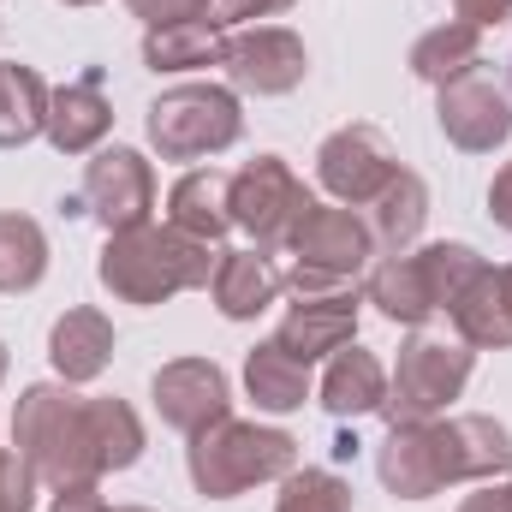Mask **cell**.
<instances>
[{"label": "cell", "instance_id": "cell-41", "mask_svg": "<svg viewBox=\"0 0 512 512\" xmlns=\"http://www.w3.org/2000/svg\"><path fill=\"white\" fill-rule=\"evenodd\" d=\"M507 501H512V477H507Z\"/></svg>", "mask_w": 512, "mask_h": 512}, {"label": "cell", "instance_id": "cell-10", "mask_svg": "<svg viewBox=\"0 0 512 512\" xmlns=\"http://www.w3.org/2000/svg\"><path fill=\"white\" fill-rule=\"evenodd\" d=\"M221 72L245 96H292L310 78V48H304V36H292L280 24H251V30L227 36Z\"/></svg>", "mask_w": 512, "mask_h": 512}, {"label": "cell", "instance_id": "cell-29", "mask_svg": "<svg viewBox=\"0 0 512 512\" xmlns=\"http://www.w3.org/2000/svg\"><path fill=\"white\" fill-rule=\"evenodd\" d=\"M274 512H352V483L328 465H304V471L280 477Z\"/></svg>", "mask_w": 512, "mask_h": 512}, {"label": "cell", "instance_id": "cell-11", "mask_svg": "<svg viewBox=\"0 0 512 512\" xmlns=\"http://www.w3.org/2000/svg\"><path fill=\"white\" fill-rule=\"evenodd\" d=\"M435 120H441V137L465 155H495L501 143L512 137V90L495 84L483 66L441 84L435 96Z\"/></svg>", "mask_w": 512, "mask_h": 512}, {"label": "cell", "instance_id": "cell-39", "mask_svg": "<svg viewBox=\"0 0 512 512\" xmlns=\"http://www.w3.org/2000/svg\"><path fill=\"white\" fill-rule=\"evenodd\" d=\"M66 6H96V0H66Z\"/></svg>", "mask_w": 512, "mask_h": 512}, {"label": "cell", "instance_id": "cell-1", "mask_svg": "<svg viewBox=\"0 0 512 512\" xmlns=\"http://www.w3.org/2000/svg\"><path fill=\"white\" fill-rule=\"evenodd\" d=\"M12 447L48 489L102 483L143 459V423L114 393H72L66 382H30L12 411Z\"/></svg>", "mask_w": 512, "mask_h": 512}, {"label": "cell", "instance_id": "cell-23", "mask_svg": "<svg viewBox=\"0 0 512 512\" xmlns=\"http://www.w3.org/2000/svg\"><path fill=\"white\" fill-rule=\"evenodd\" d=\"M221 54H227V24H215V18L143 30V66L149 72H209V66H221Z\"/></svg>", "mask_w": 512, "mask_h": 512}, {"label": "cell", "instance_id": "cell-7", "mask_svg": "<svg viewBox=\"0 0 512 512\" xmlns=\"http://www.w3.org/2000/svg\"><path fill=\"white\" fill-rule=\"evenodd\" d=\"M286 251L298 256L292 274H286V286L298 298V292H334L352 274H364L370 256H376V239H370V221L358 209H346V203H310L304 221L292 227Z\"/></svg>", "mask_w": 512, "mask_h": 512}, {"label": "cell", "instance_id": "cell-8", "mask_svg": "<svg viewBox=\"0 0 512 512\" xmlns=\"http://www.w3.org/2000/svg\"><path fill=\"white\" fill-rule=\"evenodd\" d=\"M316 197L304 191V179L292 173L286 155H256L233 173V227H245L256 251H274L292 239V227L304 221Z\"/></svg>", "mask_w": 512, "mask_h": 512}, {"label": "cell", "instance_id": "cell-14", "mask_svg": "<svg viewBox=\"0 0 512 512\" xmlns=\"http://www.w3.org/2000/svg\"><path fill=\"white\" fill-rule=\"evenodd\" d=\"M358 316H364V298L334 286V292H298V304L280 316L274 328V346L292 352L298 364H316V358H334L358 340Z\"/></svg>", "mask_w": 512, "mask_h": 512}, {"label": "cell", "instance_id": "cell-18", "mask_svg": "<svg viewBox=\"0 0 512 512\" xmlns=\"http://www.w3.org/2000/svg\"><path fill=\"white\" fill-rule=\"evenodd\" d=\"M48 364H54V376L66 387L96 382V376L114 364V322H108L102 310H90V304L66 310V316L48 328Z\"/></svg>", "mask_w": 512, "mask_h": 512}, {"label": "cell", "instance_id": "cell-38", "mask_svg": "<svg viewBox=\"0 0 512 512\" xmlns=\"http://www.w3.org/2000/svg\"><path fill=\"white\" fill-rule=\"evenodd\" d=\"M0 382H6V346H0Z\"/></svg>", "mask_w": 512, "mask_h": 512}, {"label": "cell", "instance_id": "cell-24", "mask_svg": "<svg viewBox=\"0 0 512 512\" xmlns=\"http://www.w3.org/2000/svg\"><path fill=\"white\" fill-rule=\"evenodd\" d=\"M405 66H411L417 84H435V90H441V84H453V78H465V72L483 66V30L465 24V18L435 24V30H423V36L411 42Z\"/></svg>", "mask_w": 512, "mask_h": 512}, {"label": "cell", "instance_id": "cell-6", "mask_svg": "<svg viewBox=\"0 0 512 512\" xmlns=\"http://www.w3.org/2000/svg\"><path fill=\"white\" fill-rule=\"evenodd\" d=\"M477 370V352L465 340H447V334H411L393 358V376H387V423H429V417H447V405L465 393Z\"/></svg>", "mask_w": 512, "mask_h": 512}, {"label": "cell", "instance_id": "cell-27", "mask_svg": "<svg viewBox=\"0 0 512 512\" xmlns=\"http://www.w3.org/2000/svg\"><path fill=\"white\" fill-rule=\"evenodd\" d=\"M245 393L256 399V411L286 417V411H298L310 399V364H298L292 352H280L274 340H262V346L245 352Z\"/></svg>", "mask_w": 512, "mask_h": 512}, {"label": "cell", "instance_id": "cell-4", "mask_svg": "<svg viewBox=\"0 0 512 512\" xmlns=\"http://www.w3.org/2000/svg\"><path fill=\"white\" fill-rule=\"evenodd\" d=\"M489 262L471 245H423V251H399L387 256L382 268L370 274V304L382 310L387 322L399 328H423L429 316H441Z\"/></svg>", "mask_w": 512, "mask_h": 512}, {"label": "cell", "instance_id": "cell-40", "mask_svg": "<svg viewBox=\"0 0 512 512\" xmlns=\"http://www.w3.org/2000/svg\"><path fill=\"white\" fill-rule=\"evenodd\" d=\"M114 512H149V507H114Z\"/></svg>", "mask_w": 512, "mask_h": 512}, {"label": "cell", "instance_id": "cell-25", "mask_svg": "<svg viewBox=\"0 0 512 512\" xmlns=\"http://www.w3.org/2000/svg\"><path fill=\"white\" fill-rule=\"evenodd\" d=\"M423 221H429V185H423V173L399 167L382 185V197L370 203V239H376V251H387V256L411 251L417 233H423Z\"/></svg>", "mask_w": 512, "mask_h": 512}, {"label": "cell", "instance_id": "cell-32", "mask_svg": "<svg viewBox=\"0 0 512 512\" xmlns=\"http://www.w3.org/2000/svg\"><path fill=\"white\" fill-rule=\"evenodd\" d=\"M298 0H215V24H256L274 12H292Z\"/></svg>", "mask_w": 512, "mask_h": 512}, {"label": "cell", "instance_id": "cell-3", "mask_svg": "<svg viewBox=\"0 0 512 512\" xmlns=\"http://www.w3.org/2000/svg\"><path fill=\"white\" fill-rule=\"evenodd\" d=\"M185 471H191V489L203 501H233L256 483H280L298 471V441L286 429H268V423H245V417H221L209 423L203 435H191L185 447Z\"/></svg>", "mask_w": 512, "mask_h": 512}, {"label": "cell", "instance_id": "cell-31", "mask_svg": "<svg viewBox=\"0 0 512 512\" xmlns=\"http://www.w3.org/2000/svg\"><path fill=\"white\" fill-rule=\"evenodd\" d=\"M131 18H143L149 30H161V24H185V18H209L215 12V0H126Z\"/></svg>", "mask_w": 512, "mask_h": 512}, {"label": "cell", "instance_id": "cell-15", "mask_svg": "<svg viewBox=\"0 0 512 512\" xmlns=\"http://www.w3.org/2000/svg\"><path fill=\"white\" fill-rule=\"evenodd\" d=\"M376 477L393 501H429L447 489V459H441V429L429 423H393L376 447Z\"/></svg>", "mask_w": 512, "mask_h": 512}, {"label": "cell", "instance_id": "cell-37", "mask_svg": "<svg viewBox=\"0 0 512 512\" xmlns=\"http://www.w3.org/2000/svg\"><path fill=\"white\" fill-rule=\"evenodd\" d=\"M501 298H507V316H512V268H501Z\"/></svg>", "mask_w": 512, "mask_h": 512}, {"label": "cell", "instance_id": "cell-36", "mask_svg": "<svg viewBox=\"0 0 512 512\" xmlns=\"http://www.w3.org/2000/svg\"><path fill=\"white\" fill-rule=\"evenodd\" d=\"M459 512H512L507 501V483H477V495H465Z\"/></svg>", "mask_w": 512, "mask_h": 512}, {"label": "cell", "instance_id": "cell-2", "mask_svg": "<svg viewBox=\"0 0 512 512\" xmlns=\"http://www.w3.org/2000/svg\"><path fill=\"white\" fill-rule=\"evenodd\" d=\"M215 262L221 251H209L203 239L179 233V227H126V233H108V245L96 256V280L120 298V304H167L179 292H197L215 280Z\"/></svg>", "mask_w": 512, "mask_h": 512}, {"label": "cell", "instance_id": "cell-30", "mask_svg": "<svg viewBox=\"0 0 512 512\" xmlns=\"http://www.w3.org/2000/svg\"><path fill=\"white\" fill-rule=\"evenodd\" d=\"M36 489H42V477L30 471V459L18 447H0V512H30Z\"/></svg>", "mask_w": 512, "mask_h": 512}, {"label": "cell", "instance_id": "cell-20", "mask_svg": "<svg viewBox=\"0 0 512 512\" xmlns=\"http://www.w3.org/2000/svg\"><path fill=\"white\" fill-rule=\"evenodd\" d=\"M167 227L215 245L227 227H233V173L221 167H191L185 179H173L167 191Z\"/></svg>", "mask_w": 512, "mask_h": 512}, {"label": "cell", "instance_id": "cell-19", "mask_svg": "<svg viewBox=\"0 0 512 512\" xmlns=\"http://www.w3.org/2000/svg\"><path fill=\"white\" fill-rule=\"evenodd\" d=\"M286 292V274L268 262V251H221L215 262V280H209V298L227 322H256L274 298Z\"/></svg>", "mask_w": 512, "mask_h": 512}, {"label": "cell", "instance_id": "cell-21", "mask_svg": "<svg viewBox=\"0 0 512 512\" xmlns=\"http://www.w3.org/2000/svg\"><path fill=\"white\" fill-rule=\"evenodd\" d=\"M322 405H328V417H340V423H358V417L382 411L387 405L382 358L364 352V346L334 352V358H328V376H322Z\"/></svg>", "mask_w": 512, "mask_h": 512}, {"label": "cell", "instance_id": "cell-9", "mask_svg": "<svg viewBox=\"0 0 512 512\" xmlns=\"http://www.w3.org/2000/svg\"><path fill=\"white\" fill-rule=\"evenodd\" d=\"M393 173H399V155H393V143L376 126H340L328 131L322 149H316V179L346 209H370Z\"/></svg>", "mask_w": 512, "mask_h": 512}, {"label": "cell", "instance_id": "cell-5", "mask_svg": "<svg viewBox=\"0 0 512 512\" xmlns=\"http://www.w3.org/2000/svg\"><path fill=\"white\" fill-rule=\"evenodd\" d=\"M143 126L161 161H209L245 137V108L233 84H173L149 102Z\"/></svg>", "mask_w": 512, "mask_h": 512}, {"label": "cell", "instance_id": "cell-33", "mask_svg": "<svg viewBox=\"0 0 512 512\" xmlns=\"http://www.w3.org/2000/svg\"><path fill=\"white\" fill-rule=\"evenodd\" d=\"M48 512H114V507L102 501L96 483H72V489H54V507Z\"/></svg>", "mask_w": 512, "mask_h": 512}, {"label": "cell", "instance_id": "cell-16", "mask_svg": "<svg viewBox=\"0 0 512 512\" xmlns=\"http://www.w3.org/2000/svg\"><path fill=\"white\" fill-rule=\"evenodd\" d=\"M102 78H108V72L90 66L84 78H72V84H60V90L48 96V126H42V137H48L60 155H96L102 137L114 131V108H108Z\"/></svg>", "mask_w": 512, "mask_h": 512}, {"label": "cell", "instance_id": "cell-34", "mask_svg": "<svg viewBox=\"0 0 512 512\" xmlns=\"http://www.w3.org/2000/svg\"><path fill=\"white\" fill-rule=\"evenodd\" d=\"M489 215H495V227H507L512 233V161L489 179Z\"/></svg>", "mask_w": 512, "mask_h": 512}, {"label": "cell", "instance_id": "cell-35", "mask_svg": "<svg viewBox=\"0 0 512 512\" xmlns=\"http://www.w3.org/2000/svg\"><path fill=\"white\" fill-rule=\"evenodd\" d=\"M453 6H459V18H465V24H477V30L501 24V18L512 12V0H453Z\"/></svg>", "mask_w": 512, "mask_h": 512}, {"label": "cell", "instance_id": "cell-22", "mask_svg": "<svg viewBox=\"0 0 512 512\" xmlns=\"http://www.w3.org/2000/svg\"><path fill=\"white\" fill-rule=\"evenodd\" d=\"M453 340H465L471 352H512V316L501 298V268H483L453 304H447Z\"/></svg>", "mask_w": 512, "mask_h": 512}, {"label": "cell", "instance_id": "cell-12", "mask_svg": "<svg viewBox=\"0 0 512 512\" xmlns=\"http://www.w3.org/2000/svg\"><path fill=\"white\" fill-rule=\"evenodd\" d=\"M84 209L108 227V233H126V227H143L149 221V209H155V167L126 149V143H114V149H96L90 161H84Z\"/></svg>", "mask_w": 512, "mask_h": 512}, {"label": "cell", "instance_id": "cell-17", "mask_svg": "<svg viewBox=\"0 0 512 512\" xmlns=\"http://www.w3.org/2000/svg\"><path fill=\"white\" fill-rule=\"evenodd\" d=\"M435 429H441L447 483H495L501 471H512L507 423H495L483 411H459V417H435Z\"/></svg>", "mask_w": 512, "mask_h": 512}, {"label": "cell", "instance_id": "cell-13", "mask_svg": "<svg viewBox=\"0 0 512 512\" xmlns=\"http://www.w3.org/2000/svg\"><path fill=\"white\" fill-rule=\"evenodd\" d=\"M149 399H155L161 423L179 429L185 441L203 435L209 423L233 417V382H227V370L215 358H173V364H161L155 382H149Z\"/></svg>", "mask_w": 512, "mask_h": 512}, {"label": "cell", "instance_id": "cell-26", "mask_svg": "<svg viewBox=\"0 0 512 512\" xmlns=\"http://www.w3.org/2000/svg\"><path fill=\"white\" fill-rule=\"evenodd\" d=\"M48 84L24 60H0V149H24L48 126Z\"/></svg>", "mask_w": 512, "mask_h": 512}, {"label": "cell", "instance_id": "cell-28", "mask_svg": "<svg viewBox=\"0 0 512 512\" xmlns=\"http://www.w3.org/2000/svg\"><path fill=\"white\" fill-rule=\"evenodd\" d=\"M42 274H48V233L30 215L6 209L0 215V292H36Z\"/></svg>", "mask_w": 512, "mask_h": 512}]
</instances>
